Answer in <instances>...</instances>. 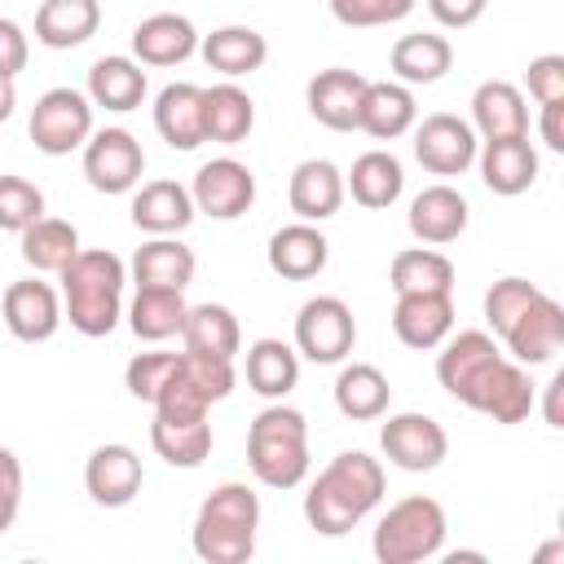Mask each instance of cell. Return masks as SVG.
<instances>
[{
	"mask_svg": "<svg viewBox=\"0 0 564 564\" xmlns=\"http://www.w3.org/2000/svg\"><path fill=\"white\" fill-rule=\"evenodd\" d=\"M154 128L172 150H198L203 145V88L167 84L154 97Z\"/></svg>",
	"mask_w": 564,
	"mask_h": 564,
	"instance_id": "f546056e",
	"label": "cell"
},
{
	"mask_svg": "<svg viewBox=\"0 0 564 564\" xmlns=\"http://www.w3.org/2000/svg\"><path fill=\"white\" fill-rule=\"evenodd\" d=\"M392 75L401 84H436L454 66V44L436 31H414L392 44Z\"/></svg>",
	"mask_w": 564,
	"mask_h": 564,
	"instance_id": "e575fe53",
	"label": "cell"
},
{
	"mask_svg": "<svg viewBox=\"0 0 564 564\" xmlns=\"http://www.w3.org/2000/svg\"><path fill=\"white\" fill-rule=\"evenodd\" d=\"M247 467L269 489H295L308 476V419L291 405H269L247 427Z\"/></svg>",
	"mask_w": 564,
	"mask_h": 564,
	"instance_id": "5b68a950",
	"label": "cell"
},
{
	"mask_svg": "<svg viewBox=\"0 0 564 564\" xmlns=\"http://www.w3.org/2000/svg\"><path fill=\"white\" fill-rule=\"evenodd\" d=\"M62 278V313L66 322L88 335V339H101L119 326L123 317V282H128V269L115 251L106 247H79V256L57 273Z\"/></svg>",
	"mask_w": 564,
	"mask_h": 564,
	"instance_id": "3957f363",
	"label": "cell"
},
{
	"mask_svg": "<svg viewBox=\"0 0 564 564\" xmlns=\"http://www.w3.org/2000/svg\"><path fill=\"white\" fill-rule=\"evenodd\" d=\"M300 383V352L282 339H256L247 348V388L269 397V401H282L291 388Z\"/></svg>",
	"mask_w": 564,
	"mask_h": 564,
	"instance_id": "8d00e7d4",
	"label": "cell"
},
{
	"mask_svg": "<svg viewBox=\"0 0 564 564\" xmlns=\"http://www.w3.org/2000/svg\"><path fill=\"white\" fill-rule=\"evenodd\" d=\"M467 216H471V207L454 185H427V189L414 194V203L405 212V225L419 242L445 247L467 229Z\"/></svg>",
	"mask_w": 564,
	"mask_h": 564,
	"instance_id": "ac0fdd59",
	"label": "cell"
},
{
	"mask_svg": "<svg viewBox=\"0 0 564 564\" xmlns=\"http://www.w3.org/2000/svg\"><path fill=\"white\" fill-rule=\"evenodd\" d=\"M194 251L185 242H176L172 234L167 238H150L137 247L132 256V282L137 286H167V291H185L194 282Z\"/></svg>",
	"mask_w": 564,
	"mask_h": 564,
	"instance_id": "1f68e13d",
	"label": "cell"
},
{
	"mask_svg": "<svg viewBox=\"0 0 564 564\" xmlns=\"http://www.w3.org/2000/svg\"><path fill=\"white\" fill-rule=\"evenodd\" d=\"M383 489H388L383 463L370 458L366 449H344L308 485V494H304V520L322 538H344L348 529H357L379 507Z\"/></svg>",
	"mask_w": 564,
	"mask_h": 564,
	"instance_id": "7a4b0ae2",
	"label": "cell"
},
{
	"mask_svg": "<svg viewBox=\"0 0 564 564\" xmlns=\"http://www.w3.org/2000/svg\"><path fill=\"white\" fill-rule=\"evenodd\" d=\"M538 291H542V286H533L529 278H498V282L485 291V322H489V330L502 335V330L529 308V300H533Z\"/></svg>",
	"mask_w": 564,
	"mask_h": 564,
	"instance_id": "b9f144b4",
	"label": "cell"
},
{
	"mask_svg": "<svg viewBox=\"0 0 564 564\" xmlns=\"http://www.w3.org/2000/svg\"><path fill=\"white\" fill-rule=\"evenodd\" d=\"M141 458L132 445H97L84 463V489L97 507H128L141 494Z\"/></svg>",
	"mask_w": 564,
	"mask_h": 564,
	"instance_id": "2e32d148",
	"label": "cell"
},
{
	"mask_svg": "<svg viewBox=\"0 0 564 564\" xmlns=\"http://www.w3.org/2000/svg\"><path fill=\"white\" fill-rule=\"evenodd\" d=\"M344 189H352V198H357L361 207H370V212L392 207V203L401 198V189H405L401 159L388 154V150H366V154L352 163V172L344 176Z\"/></svg>",
	"mask_w": 564,
	"mask_h": 564,
	"instance_id": "d590c367",
	"label": "cell"
},
{
	"mask_svg": "<svg viewBox=\"0 0 564 564\" xmlns=\"http://www.w3.org/2000/svg\"><path fill=\"white\" fill-rule=\"evenodd\" d=\"M40 216H44V194H40L26 176L4 172V176H0V229L22 234V229L35 225Z\"/></svg>",
	"mask_w": 564,
	"mask_h": 564,
	"instance_id": "60d3db41",
	"label": "cell"
},
{
	"mask_svg": "<svg viewBox=\"0 0 564 564\" xmlns=\"http://www.w3.org/2000/svg\"><path fill=\"white\" fill-rule=\"evenodd\" d=\"M0 313H4L9 335L22 339V344H44V339H53L57 326L66 322L57 291H53L48 282H40V278L9 282V286H4V300H0Z\"/></svg>",
	"mask_w": 564,
	"mask_h": 564,
	"instance_id": "5bb4252c",
	"label": "cell"
},
{
	"mask_svg": "<svg viewBox=\"0 0 564 564\" xmlns=\"http://www.w3.org/2000/svg\"><path fill=\"white\" fill-rule=\"evenodd\" d=\"M498 339L507 344L511 361H520V366H542V361H551V357L564 348V308H560V300H551L546 291H538V295L529 300V308H524Z\"/></svg>",
	"mask_w": 564,
	"mask_h": 564,
	"instance_id": "4fadbf2b",
	"label": "cell"
},
{
	"mask_svg": "<svg viewBox=\"0 0 564 564\" xmlns=\"http://www.w3.org/2000/svg\"><path fill=\"white\" fill-rule=\"evenodd\" d=\"M392 330L405 348H441V339H449L454 330V295L449 291H410L397 295L392 308Z\"/></svg>",
	"mask_w": 564,
	"mask_h": 564,
	"instance_id": "9a60e30c",
	"label": "cell"
},
{
	"mask_svg": "<svg viewBox=\"0 0 564 564\" xmlns=\"http://www.w3.org/2000/svg\"><path fill=\"white\" fill-rule=\"evenodd\" d=\"M189 198H194V212H203L212 220H238L256 203V176L238 159H212L194 172Z\"/></svg>",
	"mask_w": 564,
	"mask_h": 564,
	"instance_id": "7c38bea8",
	"label": "cell"
},
{
	"mask_svg": "<svg viewBox=\"0 0 564 564\" xmlns=\"http://www.w3.org/2000/svg\"><path fill=\"white\" fill-rule=\"evenodd\" d=\"M476 132L467 119L458 115H427L423 123H414V159L432 172V176H463L476 163Z\"/></svg>",
	"mask_w": 564,
	"mask_h": 564,
	"instance_id": "8fae6325",
	"label": "cell"
},
{
	"mask_svg": "<svg viewBox=\"0 0 564 564\" xmlns=\"http://www.w3.org/2000/svg\"><path fill=\"white\" fill-rule=\"evenodd\" d=\"M330 260V242L326 234L313 225V220H295V225H282L273 238H269V269L286 282H308L326 269Z\"/></svg>",
	"mask_w": 564,
	"mask_h": 564,
	"instance_id": "d6986e66",
	"label": "cell"
},
{
	"mask_svg": "<svg viewBox=\"0 0 564 564\" xmlns=\"http://www.w3.org/2000/svg\"><path fill=\"white\" fill-rule=\"evenodd\" d=\"M181 339H185V352H203V357H229L242 348V330H238V317L225 308V304H194L185 313V326H181Z\"/></svg>",
	"mask_w": 564,
	"mask_h": 564,
	"instance_id": "74e56055",
	"label": "cell"
},
{
	"mask_svg": "<svg viewBox=\"0 0 564 564\" xmlns=\"http://www.w3.org/2000/svg\"><path fill=\"white\" fill-rule=\"evenodd\" d=\"M251 128H256V101L234 79L203 88V141L238 145L251 137Z\"/></svg>",
	"mask_w": 564,
	"mask_h": 564,
	"instance_id": "4316f807",
	"label": "cell"
},
{
	"mask_svg": "<svg viewBox=\"0 0 564 564\" xmlns=\"http://www.w3.org/2000/svg\"><path fill=\"white\" fill-rule=\"evenodd\" d=\"M176 366H181V352H137L128 361V370H123V383H128V392L137 401H150L154 405V397L172 383Z\"/></svg>",
	"mask_w": 564,
	"mask_h": 564,
	"instance_id": "7bdbcfd3",
	"label": "cell"
},
{
	"mask_svg": "<svg viewBox=\"0 0 564 564\" xmlns=\"http://www.w3.org/2000/svg\"><path fill=\"white\" fill-rule=\"evenodd\" d=\"M388 282H392L397 295H410V291H454V264H449V256H441L432 247H405V251L392 256Z\"/></svg>",
	"mask_w": 564,
	"mask_h": 564,
	"instance_id": "ab89813d",
	"label": "cell"
},
{
	"mask_svg": "<svg viewBox=\"0 0 564 564\" xmlns=\"http://www.w3.org/2000/svg\"><path fill=\"white\" fill-rule=\"evenodd\" d=\"M344 172L330 163V159H304L295 163L291 172V185H286V198H291V212L300 220H326L344 207Z\"/></svg>",
	"mask_w": 564,
	"mask_h": 564,
	"instance_id": "7402d4cb",
	"label": "cell"
},
{
	"mask_svg": "<svg viewBox=\"0 0 564 564\" xmlns=\"http://www.w3.org/2000/svg\"><path fill=\"white\" fill-rule=\"evenodd\" d=\"M471 132L480 141H502V137H529V110L524 93L507 79H485L471 93Z\"/></svg>",
	"mask_w": 564,
	"mask_h": 564,
	"instance_id": "44dd1931",
	"label": "cell"
},
{
	"mask_svg": "<svg viewBox=\"0 0 564 564\" xmlns=\"http://www.w3.org/2000/svg\"><path fill=\"white\" fill-rule=\"evenodd\" d=\"M31 48H26V35L13 18H0V75H18L26 66Z\"/></svg>",
	"mask_w": 564,
	"mask_h": 564,
	"instance_id": "7dc6e473",
	"label": "cell"
},
{
	"mask_svg": "<svg viewBox=\"0 0 564 564\" xmlns=\"http://www.w3.org/2000/svg\"><path fill=\"white\" fill-rule=\"evenodd\" d=\"M379 449L392 467L401 471H432L445 463L449 454V436L445 427L432 419V414H419V410H405V414H392L383 427H379Z\"/></svg>",
	"mask_w": 564,
	"mask_h": 564,
	"instance_id": "30bf717a",
	"label": "cell"
},
{
	"mask_svg": "<svg viewBox=\"0 0 564 564\" xmlns=\"http://www.w3.org/2000/svg\"><path fill=\"white\" fill-rule=\"evenodd\" d=\"M524 84H529V97H533L538 106L564 101V57H560V53L533 57L529 70H524Z\"/></svg>",
	"mask_w": 564,
	"mask_h": 564,
	"instance_id": "f6af8a7d",
	"label": "cell"
},
{
	"mask_svg": "<svg viewBox=\"0 0 564 564\" xmlns=\"http://www.w3.org/2000/svg\"><path fill=\"white\" fill-rule=\"evenodd\" d=\"M150 445L172 467H198L212 454V423H207V414H167V410H154Z\"/></svg>",
	"mask_w": 564,
	"mask_h": 564,
	"instance_id": "d4e9b609",
	"label": "cell"
},
{
	"mask_svg": "<svg viewBox=\"0 0 564 564\" xmlns=\"http://www.w3.org/2000/svg\"><path fill=\"white\" fill-rule=\"evenodd\" d=\"M22 511V463L9 445H0V533L13 529Z\"/></svg>",
	"mask_w": 564,
	"mask_h": 564,
	"instance_id": "bcb514c9",
	"label": "cell"
},
{
	"mask_svg": "<svg viewBox=\"0 0 564 564\" xmlns=\"http://www.w3.org/2000/svg\"><path fill=\"white\" fill-rule=\"evenodd\" d=\"M101 4L97 0H40L35 9V40L44 48H79L97 35Z\"/></svg>",
	"mask_w": 564,
	"mask_h": 564,
	"instance_id": "83f0119b",
	"label": "cell"
},
{
	"mask_svg": "<svg viewBox=\"0 0 564 564\" xmlns=\"http://www.w3.org/2000/svg\"><path fill=\"white\" fill-rule=\"evenodd\" d=\"M189 220H194V198L181 181H145L132 198V225L141 234L167 238V234H181Z\"/></svg>",
	"mask_w": 564,
	"mask_h": 564,
	"instance_id": "484cf974",
	"label": "cell"
},
{
	"mask_svg": "<svg viewBox=\"0 0 564 564\" xmlns=\"http://www.w3.org/2000/svg\"><path fill=\"white\" fill-rule=\"evenodd\" d=\"M198 53L212 70H220L225 79H242L251 70L264 66L269 57V40L256 26H216L212 35L198 40Z\"/></svg>",
	"mask_w": 564,
	"mask_h": 564,
	"instance_id": "f1b7e54d",
	"label": "cell"
},
{
	"mask_svg": "<svg viewBox=\"0 0 564 564\" xmlns=\"http://www.w3.org/2000/svg\"><path fill=\"white\" fill-rule=\"evenodd\" d=\"M13 106H18V84L13 75H0V123L13 115Z\"/></svg>",
	"mask_w": 564,
	"mask_h": 564,
	"instance_id": "816d5d0a",
	"label": "cell"
},
{
	"mask_svg": "<svg viewBox=\"0 0 564 564\" xmlns=\"http://www.w3.org/2000/svg\"><path fill=\"white\" fill-rule=\"evenodd\" d=\"M357 344V322L352 308L339 295H313L295 313V352H304L317 366H335L352 352Z\"/></svg>",
	"mask_w": 564,
	"mask_h": 564,
	"instance_id": "ba28073f",
	"label": "cell"
},
{
	"mask_svg": "<svg viewBox=\"0 0 564 564\" xmlns=\"http://www.w3.org/2000/svg\"><path fill=\"white\" fill-rule=\"evenodd\" d=\"M145 70L132 57H101L88 66V101L115 115H128L145 101Z\"/></svg>",
	"mask_w": 564,
	"mask_h": 564,
	"instance_id": "4dcf8cb0",
	"label": "cell"
},
{
	"mask_svg": "<svg viewBox=\"0 0 564 564\" xmlns=\"http://www.w3.org/2000/svg\"><path fill=\"white\" fill-rule=\"evenodd\" d=\"M414 123H419V106H414L410 84H401V79L366 84V93H361V115H357V128H361V132H370L375 141H397V137H405Z\"/></svg>",
	"mask_w": 564,
	"mask_h": 564,
	"instance_id": "ffe728a7",
	"label": "cell"
},
{
	"mask_svg": "<svg viewBox=\"0 0 564 564\" xmlns=\"http://www.w3.org/2000/svg\"><path fill=\"white\" fill-rule=\"evenodd\" d=\"M445 529H449L445 507L427 494H410L383 511V520L375 524L370 551L379 564H419V560L441 555Z\"/></svg>",
	"mask_w": 564,
	"mask_h": 564,
	"instance_id": "8992f818",
	"label": "cell"
},
{
	"mask_svg": "<svg viewBox=\"0 0 564 564\" xmlns=\"http://www.w3.org/2000/svg\"><path fill=\"white\" fill-rule=\"evenodd\" d=\"M441 388L476 414H489L502 427H516L533 410V383L520 361H511L489 330H458L441 339L436 357Z\"/></svg>",
	"mask_w": 564,
	"mask_h": 564,
	"instance_id": "6da1fadb",
	"label": "cell"
},
{
	"mask_svg": "<svg viewBox=\"0 0 564 564\" xmlns=\"http://www.w3.org/2000/svg\"><path fill=\"white\" fill-rule=\"evenodd\" d=\"M560 115H564V101H551V106H542V141H546V150H564V128H560Z\"/></svg>",
	"mask_w": 564,
	"mask_h": 564,
	"instance_id": "681fc988",
	"label": "cell"
},
{
	"mask_svg": "<svg viewBox=\"0 0 564 564\" xmlns=\"http://www.w3.org/2000/svg\"><path fill=\"white\" fill-rule=\"evenodd\" d=\"M476 163H480V181L502 198H516L538 181V150L529 145V137L485 141V150H476Z\"/></svg>",
	"mask_w": 564,
	"mask_h": 564,
	"instance_id": "cb8c5ba5",
	"label": "cell"
},
{
	"mask_svg": "<svg viewBox=\"0 0 564 564\" xmlns=\"http://www.w3.org/2000/svg\"><path fill=\"white\" fill-rule=\"evenodd\" d=\"M485 4H489V0H427V13H432L441 26L463 31V26H471V22L485 13Z\"/></svg>",
	"mask_w": 564,
	"mask_h": 564,
	"instance_id": "c3c4849f",
	"label": "cell"
},
{
	"mask_svg": "<svg viewBox=\"0 0 564 564\" xmlns=\"http://www.w3.org/2000/svg\"><path fill=\"white\" fill-rule=\"evenodd\" d=\"M560 388H564V375H555L546 383V423L551 427H564V419H560Z\"/></svg>",
	"mask_w": 564,
	"mask_h": 564,
	"instance_id": "f907efd6",
	"label": "cell"
},
{
	"mask_svg": "<svg viewBox=\"0 0 564 564\" xmlns=\"http://www.w3.org/2000/svg\"><path fill=\"white\" fill-rule=\"evenodd\" d=\"M366 75L348 70V66H330V70H317L308 79V115L330 128V132H352L357 128V115H361V93H366Z\"/></svg>",
	"mask_w": 564,
	"mask_h": 564,
	"instance_id": "e0dca14e",
	"label": "cell"
},
{
	"mask_svg": "<svg viewBox=\"0 0 564 564\" xmlns=\"http://www.w3.org/2000/svg\"><path fill=\"white\" fill-rule=\"evenodd\" d=\"M326 4L344 26H388L414 9V0H326Z\"/></svg>",
	"mask_w": 564,
	"mask_h": 564,
	"instance_id": "ee69618b",
	"label": "cell"
},
{
	"mask_svg": "<svg viewBox=\"0 0 564 564\" xmlns=\"http://www.w3.org/2000/svg\"><path fill=\"white\" fill-rule=\"evenodd\" d=\"M185 313H189V304H185L181 291H167V286H137V295H132V304H128V326H132L137 339L163 344V339L181 335Z\"/></svg>",
	"mask_w": 564,
	"mask_h": 564,
	"instance_id": "836d02e7",
	"label": "cell"
},
{
	"mask_svg": "<svg viewBox=\"0 0 564 564\" xmlns=\"http://www.w3.org/2000/svg\"><path fill=\"white\" fill-rule=\"evenodd\" d=\"M388 401H392V388H388V375L370 361H352L339 370L335 379V405L344 419L352 423H370V419H383L388 414Z\"/></svg>",
	"mask_w": 564,
	"mask_h": 564,
	"instance_id": "d6a6232c",
	"label": "cell"
},
{
	"mask_svg": "<svg viewBox=\"0 0 564 564\" xmlns=\"http://www.w3.org/2000/svg\"><path fill=\"white\" fill-rule=\"evenodd\" d=\"M145 150L128 128H101L84 141V176L97 194H128L141 185Z\"/></svg>",
	"mask_w": 564,
	"mask_h": 564,
	"instance_id": "9c48e42d",
	"label": "cell"
},
{
	"mask_svg": "<svg viewBox=\"0 0 564 564\" xmlns=\"http://www.w3.org/2000/svg\"><path fill=\"white\" fill-rule=\"evenodd\" d=\"M256 529H260V498L251 485L225 480L216 485L189 529L194 555L203 564H247L256 555Z\"/></svg>",
	"mask_w": 564,
	"mask_h": 564,
	"instance_id": "277c9868",
	"label": "cell"
},
{
	"mask_svg": "<svg viewBox=\"0 0 564 564\" xmlns=\"http://www.w3.org/2000/svg\"><path fill=\"white\" fill-rule=\"evenodd\" d=\"M79 256V229L57 216H40L35 225L22 229V260L35 273H62Z\"/></svg>",
	"mask_w": 564,
	"mask_h": 564,
	"instance_id": "f35d334b",
	"label": "cell"
},
{
	"mask_svg": "<svg viewBox=\"0 0 564 564\" xmlns=\"http://www.w3.org/2000/svg\"><path fill=\"white\" fill-rule=\"evenodd\" d=\"M35 150L62 159L70 150H84V141L93 137V101L75 88H48L35 106H31V123H26Z\"/></svg>",
	"mask_w": 564,
	"mask_h": 564,
	"instance_id": "52a82bcc",
	"label": "cell"
},
{
	"mask_svg": "<svg viewBox=\"0 0 564 564\" xmlns=\"http://www.w3.org/2000/svg\"><path fill=\"white\" fill-rule=\"evenodd\" d=\"M198 48V31L185 13H150L132 31V53L141 66H181Z\"/></svg>",
	"mask_w": 564,
	"mask_h": 564,
	"instance_id": "603a6c76",
	"label": "cell"
}]
</instances>
